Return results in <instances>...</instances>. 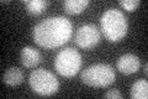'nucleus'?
I'll return each instance as SVG.
<instances>
[{"label": "nucleus", "mask_w": 148, "mask_h": 99, "mask_svg": "<svg viewBox=\"0 0 148 99\" xmlns=\"http://www.w3.org/2000/svg\"><path fill=\"white\" fill-rule=\"evenodd\" d=\"M130 96L133 99H147L148 98V82L140 79L132 84Z\"/></svg>", "instance_id": "obj_11"}, {"label": "nucleus", "mask_w": 148, "mask_h": 99, "mask_svg": "<svg viewBox=\"0 0 148 99\" xmlns=\"http://www.w3.org/2000/svg\"><path fill=\"white\" fill-rule=\"evenodd\" d=\"M116 67L123 74H132L136 73L141 67V61L133 53H126L119 57L116 62Z\"/></svg>", "instance_id": "obj_7"}, {"label": "nucleus", "mask_w": 148, "mask_h": 99, "mask_svg": "<svg viewBox=\"0 0 148 99\" xmlns=\"http://www.w3.org/2000/svg\"><path fill=\"white\" fill-rule=\"evenodd\" d=\"M100 42V31L94 24L82 25L75 32V44L80 48L89 50Z\"/></svg>", "instance_id": "obj_6"}, {"label": "nucleus", "mask_w": 148, "mask_h": 99, "mask_svg": "<svg viewBox=\"0 0 148 99\" xmlns=\"http://www.w3.org/2000/svg\"><path fill=\"white\" fill-rule=\"evenodd\" d=\"M101 31L105 39L110 42H117L122 40L127 34L128 24L123 12L119 9H109L100 19Z\"/></svg>", "instance_id": "obj_2"}, {"label": "nucleus", "mask_w": 148, "mask_h": 99, "mask_svg": "<svg viewBox=\"0 0 148 99\" xmlns=\"http://www.w3.org/2000/svg\"><path fill=\"white\" fill-rule=\"evenodd\" d=\"M73 34L72 22L64 16L47 17L32 30L34 41L43 48L61 47L69 41Z\"/></svg>", "instance_id": "obj_1"}, {"label": "nucleus", "mask_w": 148, "mask_h": 99, "mask_svg": "<svg viewBox=\"0 0 148 99\" xmlns=\"http://www.w3.org/2000/svg\"><path fill=\"white\" fill-rule=\"evenodd\" d=\"M3 82L10 87H16L24 82V73L17 67H9L3 74Z\"/></svg>", "instance_id": "obj_9"}, {"label": "nucleus", "mask_w": 148, "mask_h": 99, "mask_svg": "<svg viewBox=\"0 0 148 99\" xmlns=\"http://www.w3.org/2000/svg\"><path fill=\"white\" fill-rule=\"evenodd\" d=\"M143 71H145V73H146V74L148 73V69H147V64H145V69H143Z\"/></svg>", "instance_id": "obj_15"}, {"label": "nucleus", "mask_w": 148, "mask_h": 99, "mask_svg": "<svg viewBox=\"0 0 148 99\" xmlns=\"http://www.w3.org/2000/svg\"><path fill=\"white\" fill-rule=\"evenodd\" d=\"M41 53L37 50H35L31 46H26L21 50L20 60L24 67L26 68H34L41 62Z\"/></svg>", "instance_id": "obj_8"}, {"label": "nucleus", "mask_w": 148, "mask_h": 99, "mask_svg": "<svg viewBox=\"0 0 148 99\" xmlns=\"http://www.w3.org/2000/svg\"><path fill=\"white\" fill-rule=\"evenodd\" d=\"M31 89L40 96H53L59 88V82L52 72L45 68H37L32 71L29 77Z\"/></svg>", "instance_id": "obj_4"}, {"label": "nucleus", "mask_w": 148, "mask_h": 99, "mask_svg": "<svg viewBox=\"0 0 148 99\" xmlns=\"http://www.w3.org/2000/svg\"><path fill=\"white\" fill-rule=\"evenodd\" d=\"M90 4L89 0H66L63 3V8L71 15H77L85 10V8Z\"/></svg>", "instance_id": "obj_10"}, {"label": "nucleus", "mask_w": 148, "mask_h": 99, "mask_svg": "<svg viewBox=\"0 0 148 99\" xmlns=\"http://www.w3.org/2000/svg\"><path fill=\"white\" fill-rule=\"evenodd\" d=\"M105 98H108V99H121L122 94L120 93L117 89H111V91L105 93Z\"/></svg>", "instance_id": "obj_14"}, {"label": "nucleus", "mask_w": 148, "mask_h": 99, "mask_svg": "<svg viewBox=\"0 0 148 99\" xmlns=\"http://www.w3.org/2000/svg\"><path fill=\"white\" fill-rule=\"evenodd\" d=\"M120 5H121L125 10L131 12V11H135L138 8L140 1H138V0H120Z\"/></svg>", "instance_id": "obj_13"}, {"label": "nucleus", "mask_w": 148, "mask_h": 99, "mask_svg": "<svg viewBox=\"0 0 148 99\" xmlns=\"http://www.w3.org/2000/svg\"><path fill=\"white\" fill-rule=\"evenodd\" d=\"M82 67V56L77 50L67 47L59 51L54 60L56 71L63 77L71 78L79 72Z\"/></svg>", "instance_id": "obj_5"}, {"label": "nucleus", "mask_w": 148, "mask_h": 99, "mask_svg": "<svg viewBox=\"0 0 148 99\" xmlns=\"http://www.w3.org/2000/svg\"><path fill=\"white\" fill-rule=\"evenodd\" d=\"M116 74L114 68L106 63H94L82 72L80 79L86 86L94 88H105L115 82Z\"/></svg>", "instance_id": "obj_3"}, {"label": "nucleus", "mask_w": 148, "mask_h": 99, "mask_svg": "<svg viewBox=\"0 0 148 99\" xmlns=\"http://www.w3.org/2000/svg\"><path fill=\"white\" fill-rule=\"evenodd\" d=\"M24 3L27 6V11L32 14V15H38V14L42 12L48 5V3L45 1V0H30V1L24 0Z\"/></svg>", "instance_id": "obj_12"}]
</instances>
